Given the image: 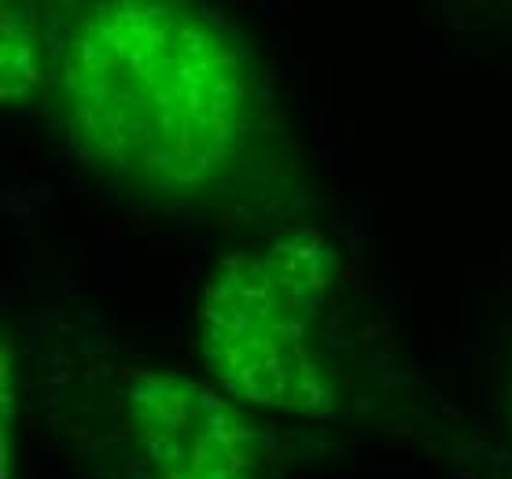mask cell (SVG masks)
<instances>
[{
	"instance_id": "obj_1",
	"label": "cell",
	"mask_w": 512,
	"mask_h": 479,
	"mask_svg": "<svg viewBox=\"0 0 512 479\" xmlns=\"http://www.w3.org/2000/svg\"><path fill=\"white\" fill-rule=\"evenodd\" d=\"M52 100L85 166L177 218L255 225L288 214L299 170L277 96L244 37L174 0L52 15Z\"/></svg>"
},
{
	"instance_id": "obj_4",
	"label": "cell",
	"mask_w": 512,
	"mask_h": 479,
	"mask_svg": "<svg viewBox=\"0 0 512 479\" xmlns=\"http://www.w3.org/2000/svg\"><path fill=\"white\" fill-rule=\"evenodd\" d=\"M56 34L41 4H4V104L19 107L52 89Z\"/></svg>"
},
{
	"instance_id": "obj_3",
	"label": "cell",
	"mask_w": 512,
	"mask_h": 479,
	"mask_svg": "<svg viewBox=\"0 0 512 479\" xmlns=\"http://www.w3.org/2000/svg\"><path fill=\"white\" fill-rule=\"evenodd\" d=\"M115 413L133 479H269L247 409L210 380L129 365L118 373Z\"/></svg>"
},
{
	"instance_id": "obj_2",
	"label": "cell",
	"mask_w": 512,
	"mask_h": 479,
	"mask_svg": "<svg viewBox=\"0 0 512 479\" xmlns=\"http://www.w3.org/2000/svg\"><path fill=\"white\" fill-rule=\"evenodd\" d=\"M343 288L336 247L310 225H288L218 258L192 321L203 380L244 409L336 417Z\"/></svg>"
}]
</instances>
